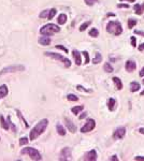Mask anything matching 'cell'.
Listing matches in <instances>:
<instances>
[{
	"label": "cell",
	"mask_w": 144,
	"mask_h": 161,
	"mask_svg": "<svg viewBox=\"0 0 144 161\" xmlns=\"http://www.w3.org/2000/svg\"><path fill=\"white\" fill-rule=\"evenodd\" d=\"M47 126H49V119L43 118V119L40 120L38 124L31 129L30 134H29V140L30 141H34V140L38 139L39 136L46 130Z\"/></svg>",
	"instance_id": "6da1fadb"
},
{
	"label": "cell",
	"mask_w": 144,
	"mask_h": 161,
	"mask_svg": "<svg viewBox=\"0 0 144 161\" xmlns=\"http://www.w3.org/2000/svg\"><path fill=\"white\" fill-rule=\"evenodd\" d=\"M60 31V28L58 25H55V24H52V23H49V24H46L44 26L42 27L41 29H40V34L42 36H53V34H57V32H59Z\"/></svg>",
	"instance_id": "7a4b0ae2"
},
{
	"label": "cell",
	"mask_w": 144,
	"mask_h": 161,
	"mask_svg": "<svg viewBox=\"0 0 144 161\" xmlns=\"http://www.w3.org/2000/svg\"><path fill=\"white\" fill-rule=\"evenodd\" d=\"M106 31L109 34H112L114 36H121L123 34V28L119 22L116 21H110L106 25Z\"/></svg>",
	"instance_id": "3957f363"
},
{
	"label": "cell",
	"mask_w": 144,
	"mask_h": 161,
	"mask_svg": "<svg viewBox=\"0 0 144 161\" xmlns=\"http://www.w3.org/2000/svg\"><path fill=\"white\" fill-rule=\"evenodd\" d=\"M44 55H45L46 57H49V58H53V59H56V60L61 61V62L64 64V67L66 68L71 67V61H70V59H68L67 57H64L62 55H60V54L52 53V52H45L44 53Z\"/></svg>",
	"instance_id": "277c9868"
},
{
	"label": "cell",
	"mask_w": 144,
	"mask_h": 161,
	"mask_svg": "<svg viewBox=\"0 0 144 161\" xmlns=\"http://www.w3.org/2000/svg\"><path fill=\"white\" fill-rule=\"evenodd\" d=\"M21 154L22 155H29L31 159L34 161L41 160L42 159L41 154H40L36 148H34V147H26V148H23V149L21 150Z\"/></svg>",
	"instance_id": "5b68a950"
},
{
	"label": "cell",
	"mask_w": 144,
	"mask_h": 161,
	"mask_svg": "<svg viewBox=\"0 0 144 161\" xmlns=\"http://www.w3.org/2000/svg\"><path fill=\"white\" fill-rule=\"evenodd\" d=\"M25 70V67L24 66H21V64H17V66H10V67L3 68L1 71H0V75L5 74V73H12V72H21Z\"/></svg>",
	"instance_id": "8992f818"
},
{
	"label": "cell",
	"mask_w": 144,
	"mask_h": 161,
	"mask_svg": "<svg viewBox=\"0 0 144 161\" xmlns=\"http://www.w3.org/2000/svg\"><path fill=\"white\" fill-rule=\"evenodd\" d=\"M95 127H96L95 119L89 118V119H87L86 124H85L83 127L81 128V132H82V133H87V132H89V131H93V130L95 129Z\"/></svg>",
	"instance_id": "52a82bcc"
},
{
	"label": "cell",
	"mask_w": 144,
	"mask_h": 161,
	"mask_svg": "<svg viewBox=\"0 0 144 161\" xmlns=\"http://www.w3.org/2000/svg\"><path fill=\"white\" fill-rule=\"evenodd\" d=\"M71 149L69 148V147H64V149L60 151V158H59V160H72V157H71Z\"/></svg>",
	"instance_id": "ba28073f"
},
{
	"label": "cell",
	"mask_w": 144,
	"mask_h": 161,
	"mask_svg": "<svg viewBox=\"0 0 144 161\" xmlns=\"http://www.w3.org/2000/svg\"><path fill=\"white\" fill-rule=\"evenodd\" d=\"M125 134H126V128L119 127V128H117L115 131H114L113 138L115 140H121V139H123V138L125 136Z\"/></svg>",
	"instance_id": "9c48e42d"
},
{
	"label": "cell",
	"mask_w": 144,
	"mask_h": 161,
	"mask_svg": "<svg viewBox=\"0 0 144 161\" xmlns=\"http://www.w3.org/2000/svg\"><path fill=\"white\" fill-rule=\"evenodd\" d=\"M83 159L86 161H96L97 160V153H96V150L95 149L89 150L88 153H86V154L84 155Z\"/></svg>",
	"instance_id": "30bf717a"
},
{
	"label": "cell",
	"mask_w": 144,
	"mask_h": 161,
	"mask_svg": "<svg viewBox=\"0 0 144 161\" xmlns=\"http://www.w3.org/2000/svg\"><path fill=\"white\" fill-rule=\"evenodd\" d=\"M64 125H66V127L68 128V130L71 133H75L76 132V126L69 118H64Z\"/></svg>",
	"instance_id": "8fae6325"
},
{
	"label": "cell",
	"mask_w": 144,
	"mask_h": 161,
	"mask_svg": "<svg viewBox=\"0 0 144 161\" xmlns=\"http://www.w3.org/2000/svg\"><path fill=\"white\" fill-rule=\"evenodd\" d=\"M72 56L74 58L76 66H81V64H82V55H81V53L79 51H76V49H73L72 51Z\"/></svg>",
	"instance_id": "7c38bea8"
},
{
	"label": "cell",
	"mask_w": 144,
	"mask_h": 161,
	"mask_svg": "<svg viewBox=\"0 0 144 161\" xmlns=\"http://www.w3.org/2000/svg\"><path fill=\"white\" fill-rule=\"evenodd\" d=\"M125 68H126V70H127L128 72H132V71H134V70H136V64L134 62V61H132V60H128V61H126Z\"/></svg>",
	"instance_id": "4fadbf2b"
},
{
	"label": "cell",
	"mask_w": 144,
	"mask_h": 161,
	"mask_svg": "<svg viewBox=\"0 0 144 161\" xmlns=\"http://www.w3.org/2000/svg\"><path fill=\"white\" fill-rule=\"evenodd\" d=\"M0 126H1V128H2V129L7 130V131H8L9 129H10V124H9L8 119H7V120L4 119V117L2 116V115H0Z\"/></svg>",
	"instance_id": "5bb4252c"
},
{
	"label": "cell",
	"mask_w": 144,
	"mask_h": 161,
	"mask_svg": "<svg viewBox=\"0 0 144 161\" xmlns=\"http://www.w3.org/2000/svg\"><path fill=\"white\" fill-rule=\"evenodd\" d=\"M9 94V89L7 85H1L0 86V99H3L4 97H7Z\"/></svg>",
	"instance_id": "9a60e30c"
},
{
	"label": "cell",
	"mask_w": 144,
	"mask_h": 161,
	"mask_svg": "<svg viewBox=\"0 0 144 161\" xmlns=\"http://www.w3.org/2000/svg\"><path fill=\"white\" fill-rule=\"evenodd\" d=\"M39 43L41 45H43V46H47V45L51 44V39L47 36H43V37H41L39 39Z\"/></svg>",
	"instance_id": "2e32d148"
},
{
	"label": "cell",
	"mask_w": 144,
	"mask_h": 161,
	"mask_svg": "<svg viewBox=\"0 0 144 161\" xmlns=\"http://www.w3.org/2000/svg\"><path fill=\"white\" fill-rule=\"evenodd\" d=\"M112 79H113L114 84H115V86H116V89H117V90H121V89H123V83H121V81L118 79L117 76H114Z\"/></svg>",
	"instance_id": "e0dca14e"
},
{
	"label": "cell",
	"mask_w": 144,
	"mask_h": 161,
	"mask_svg": "<svg viewBox=\"0 0 144 161\" xmlns=\"http://www.w3.org/2000/svg\"><path fill=\"white\" fill-rule=\"evenodd\" d=\"M140 88H141V86L138 82H131L130 83V91H131V92H136V91H138Z\"/></svg>",
	"instance_id": "ac0fdd59"
},
{
	"label": "cell",
	"mask_w": 144,
	"mask_h": 161,
	"mask_svg": "<svg viewBox=\"0 0 144 161\" xmlns=\"http://www.w3.org/2000/svg\"><path fill=\"white\" fill-rule=\"evenodd\" d=\"M56 130H57V132H58V134L61 135V136H64V135H66V129H64V126L61 124L56 125Z\"/></svg>",
	"instance_id": "d6986e66"
},
{
	"label": "cell",
	"mask_w": 144,
	"mask_h": 161,
	"mask_svg": "<svg viewBox=\"0 0 144 161\" xmlns=\"http://www.w3.org/2000/svg\"><path fill=\"white\" fill-rule=\"evenodd\" d=\"M101 61H102V55H101L100 53H96L95 57L93 58V64H98L99 62H101Z\"/></svg>",
	"instance_id": "ffe728a7"
},
{
	"label": "cell",
	"mask_w": 144,
	"mask_h": 161,
	"mask_svg": "<svg viewBox=\"0 0 144 161\" xmlns=\"http://www.w3.org/2000/svg\"><path fill=\"white\" fill-rule=\"evenodd\" d=\"M115 104H116L115 99L110 98V99L108 100V109L110 110V111H114V109H115Z\"/></svg>",
	"instance_id": "44dd1931"
},
{
	"label": "cell",
	"mask_w": 144,
	"mask_h": 161,
	"mask_svg": "<svg viewBox=\"0 0 144 161\" xmlns=\"http://www.w3.org/2000/svg\"><path fill=\"white\" fill-rule=\"evenodd\" d=\"M66 22H67V15L64 14V13H61V14L58 16V18H57V23H58L59 25H64V24H66Z\"/></svg>",
	"instance_id": "7402d4cb"
},
{
	"label": "cell",
	"mask_w": 144,
	"mask_h": 161,
	"mask_svg": "<svg viewBox=\"0 0 144 161\" xmlns=\"http://www.w3.org/2000/svg\"><path fill=\"white\" fill-rule=\"evenodd\" d=\"M83 110H84V105H77V106H74V108H72L71 112L73 113L74 115H79L81 111H83Z\"/></svg>",
	"instance_id": "603a6c76"
},
{
	"label": "cell",
	"mask_w": 144,
	"mask_h": 161,
	"mask_svg": "<svg viewBox=\"0 0 144 161\" xmlns=\"http://www.w3.org/2000/svg\"><path fill=\"white\" fill-rule=\"evenodd\" d=\"M133 10H134V12H136V14L138 15H141L142 14V11H143V9H142V5L139 3L134 4V7H133Z\"/></svg>",
	"instance_id": "cb8c5ba5"
},
{
	"label": "cell",
	"mask_w": 144,
	"mask_h": 161,
	"mask_svg": "<svg viewBox=\"0 0 144 161\" xmlns=\"http://www.w3.org/2000/svg\"><path fill=\"white\" fill-rule=\"evenodd\" d=\"M103 70L106 72V73H112V72L114 71L113 67L111 66L109 62H106V64H104V66H103Z\"/></svg>",
	"instance_id": "d4e9b609"
},
{
	"label": "cell",
	"mask_w": 144,
	"mask_h": 161,
	"mask_svg": "<svg viewBox=\"0 0 144 161\" xmlns=\"http://www.w3.org/2000/svg\"><path fill=\"white\" fill-rule=\"evenodd\" d=\"M57 14V10L55 9V8H52L51 10H49V17H47V19L49 21H51V19L54 18V16Z\"/></svg>",
	"instance_id": "484cf974"
},
{
	"label": "cell",
	"mask_w": 144,
	"mask_h": 161,
	"mask_svg": "<svg viewBox=\"0 0 144 161\" xmlns=\"http://www.w3.org/2000/svg\"><path fill=\"white\" fill-rule=\"evenodd\" d=\"M89 36L93 38H97L99 36V31L97 28H91V30H89Z\"/></svg>",
	"instance_id": "4316f807"
},
{
	"label": "cell",
	"mask_w": 144,
	"mask_h": 161,
	"mask_svg": "<svg viewBox=\"0 0 144 161\" xmlns=\"http://www.w3.org/2000/svg\"><path fill=\"white\" fill-rule=\"evenodd\" d=\"M49 10H43V11L39 14V17H40V18H47V17H49Z\"/></svg>",
	"instance_id": "83f0119b"
},
{
	"label": "cell",
	"mask_w": 144,
	"mask_h": 161,
	"mask_svg": "<svg viewBox=\"0 0 144 161\" xmlns=\"http://www.w3.org/2000/svg\"><path fill=\"white\" fill-rule=\"evenodd\" d=\"M136 19H132V18H130V19H128V28L129 29H132L133 27L136 26Z\"/></svg>",
	"instance_id": "f1b7e54d"
},
{
	"label": "cell",
	"mask_w": 144,
	"mask_h": 161,
	"mask_svg": "<svg viewBox=\"0 0 144 161\" xmlns=\"http://www.w3.org/2000/svg\"><path fill=\"white\" fill-rule=\"evenodd\" d=\"M67 99H68L69 101H79V97H76L75 95H73V94H69L68 96H67Z\"/></svg>",
	"instance_id": "f546056e"
},
{
	"label": "cell",
	"mask_w": 144,
	"mask_h": 161,
	"mask_svg": "<svg viewBox=\"0 0 144 161\" xmlns=\"http://www.w3.org/2000/svg\"><path fill=\"white\" fill-rule=\"evenodd\" d=\"M91 24V21H88V22H85L84 24H82L80 26V31H84V30H86L87 27H89V25Z\"/></svg>",
	"instance_id": "4dcf8cb0"
},
{
	"label": "cell",
	"mask_w": 144,
	"mask_h": 161,
	"mask_svg": "<svg viewBox=\"0 0 144 161\" xmlns=\"http://www.w3.org/2000/svg\"><path fill=\"white\" fill-rule=\"evenodd\" d=\"M16 112H17V115H19V118H21V119H22V120H23V121H24V124H25V127H26V128H28V127H29V125H28V123H27V120L25 119V118H24V117H23V115H22V113L19 112V110H17V111H16Z\"/></svg>",
	"instance_id": "1f68e13d"
},
{
	"label": "cell",
	"mask_w": 144,
	"mask_h": 161,
	"mask_svg": "<svg viewBox=\"0 0 144 161\" xmlns=\"http://www.w3.org/2000/svg\"><path fill=\"white\" fill-rule=\"evenodd\" d=\"M30 140L28 139V138H22V139L19 140V145L21 146H23V145H26V144H28V142H29Z\"/></svg>",
	"instance_id": "d6a6232c"
},
{
	"label": "cell",
	"mask_w": 144,
	"mask_h": 161,
	"mask_svg": "<svg viewBox=\"0 0 144 161\" xmlns=\"http://www.w3.org/2000/svg\"><path fill=\"white\" fill-rule=\"evenodd\" d=\"M76 89L79 90V91H85V92H91V89H86V88H84L83 86H81V85H76Z\"/></svg>",
	"instance_id": "836d02e7"
},
{
	"label": "cell",
	"mask_w": 144,
	"mask_h": 161,
	"mask_svg": "<svg viewBox=\"0 0 144 161\" xmlns=\"http://www.w3.org/2000/svg\"><path fill=\"white\" fill-rule=\"evenodd\" d=\"M82 54H83V56L85 57V62H84V64H88V62H89V55H88V53L86 52V51H84Z\"/></svg>",
	"instance_id": "e575fe53"
},
{
	"label": "cell",
	"mask_w": 144,
	"mask_h": 161,
	"mask_svg": "<svg viewBox=\"0 0 144 161\" xmlns=\"http://www.w3.org/2000/svg\"><path fill=\"white\" fill-rule=\"evenodd\" d=\"M55 47H56V49H61V51H64V52L66 53V54H67V53H68V49H66V47H64V46H62V45H60V44L55 45Z\"/></svg>",
	"instance_id": "d590c367"
},
{
	"label": "cell",
	"mask_w": 144,
	"mask_h": 161,
	"mask_svg": "<svg viewBox=\"0 0 144 161\" xmlns=\"http://www.w3.org/2000/svg\"><path fill=\"white\" fill-rule=\"evenodd\" d=\"M97 1H98V0H85V3L91 7V5H94V3L97 2Z\"/></svg>",
	"instance_id": "8d00e7d4"
},
{
	"label": "cell",
	"mask_w": 144,
	"mask_h": 161,
	"mask_svg": "<svg viewBox=\"0 0 144 161\" xmlns=\"http://www.w3.org/2000/svg\"><path fill=\"white\" fill-rule=\"evenodd\" d=\"M130 41H131V45H132L133 47H136V37H131V38H130Z\"/></svg>",
	"instance_id": "74e56055"
},
{
	"label": "cell",
	"mask_w": 144,
	"mask_h": 161,
	"mask_svg": "<svg viewBox=\"0 0 144 161\" xmlns=\"http://www.w3.org/2000/svg\"><path fill=\"white\" fill-rule=\"evenodd\" d=\"M134 34H140V36L144 37V31H140V30H134Z\"/></svg>",
	"instance_id": "f35d334b"
},
{
	"label": "cell",
	"mask_w": 144,
	"mask_h": 161,
	"mask_svg": "<svg viewBox=\"0 0 144 161\" xmlns=\"http://www.w3.org/2000/svg\"><path fill=\"white\" fill-rule=\"evenodd\" d=\"M117 8H125V9H128L129 8V4H117Z\"/></svg>",
	"instance_id": "ab89813d"
},
{
	"label": "cell",
	"mask_w": 144,
	"mask_h": 161,
	"mask_svg": "<svg viewBox=\"0 0 144 161\" xmlns=\"http://www.w3.org/2000/svg\"><path fill=\"white\" fill-rule=\"evenodd\" d=\"M138 49H139L140 52H143L144 51V43H142V44L139 45V46H138Z\"/></svg>",
	"instance_id": "60d3db41"
},
{
	"label": "cell",
	"mask_w": 144,
	"mask_h": 161,
	"mask_svg": "<svg viewBox=\"0 0 144 161\" xmlns=\"http://www.w3.org/2000/svg\"><path fill=\"white\" fill-rule=\"evenodd\" d=\"M134 160L136 161H142V160H144V157H142V156H138V157H134Z\"/></svg>",
	"instance_id": "b9f144b4"
},
{
	"label": "cell",
	"mask_w": 144,
	"mask_h": 161,
	"mask_svg": "<svg viewBox=\"0 0 144 161\" xmlns=\"http://www.w3.org/2000/svg\"><path fill=\"white\" fill-rule=\"evenodd\" d=\"M86 116H87V113L84 112L83 114H82V115H80V116H79V118H80V119H83V118H85Z\"/></svg>",
	"instance_id": "7bdbcfd3"
},
{
	"label": "cell",
	"mask_w": 144,
	"mask_h": 161,
	"mask_svg": "<svg viewBox=\"0 0 144 161\" xmlns=\"http://www.w3.org/2000/svg\"><path fill=\"white\" fill-rule=\"evenodd\" d=\"M139 75H140L141 77H143V76H144V67L141 69V71H140V73H139Z\"/></svg>",
	"instance_id": "ee69618b"
},
{
	"label": "cell",
	"mask_w": 144,
	"mask_h": 161,
	"mask_svg": "<svg viewBox=\"0 0 144 161\" xmlns=\"http://www.w3.org/2000/svg\"><path fill=\"white\" fill-rule=\"evenodd\" d=\"M111 160H112V161H117V160H118L117 156H116V155H114V156H112V158H111Z\"/></svg>",
	"instance_id": "f6af8a7d"
},
{
	"label": "cell",
	"mask_w": 144,
	"mask_h": 161,
	"mask_svg": "<svg viewBox=\"0 0 144 161\" xmlns=\"http://www.w3.org/2000/svg\"><path fill=\"white\" fill-rule=\"evenodd\" d=\"M139 132H140L141 134H144V128H140V129H139Z\"/></svg>",
	"instance_id": "bcb514c9"
},
{
	"label": "cell",
	"mask_w": 144,
	"mask_h": 161,
	"mask_svg": "<svg viewBox=\"0 0 144 161\" xmlns=\"http://www.w3.org/2000/svg\"><path fill=\"white\" fill-rule=\"evenodd\" d=\"M119 1H127V2H136V0H119Z\"/></svg>",
	"instance_id": "7dc6e473"
},
{
	"label": "cell",
	"mask_w": 144,
	"mask_h": 161,
	"mask_svg": "<svg viewBox=\"0 0 144 161\" xmlns=\"http://www.w3.org/2000/svg\"><path fill=\"white\" fill-rule=\"evenodd\" d=\"M141 96H142V97H143V96H144V90H143V91H141Z\"/></svg>",
	"instance_id": "c3c4849f"
},
{
	"label": "cell",
	"mask_w": 144,
	"mask_h": 161,
	"mask_svg": "<svg viewBox=\"0 0 144 161\" xmlns=\"http://www.w3.org/2000/svg\"><path fill=\"white\" fill-rule=\"evenodd\" d=\"M142 83H143V85H144V79H142Z\"/></svg>",
	"instance_id": "681fc988"
},
{
	"label": "cell",
	"mask_w": 144,
	"mask_h": 161,
	"mask_svg": "<svg viewBox=\"0 0 144 161\" xmlns=\"http://www.w3.org/2000/svg\"><path fill=\"white\" fill-rule=\"evenodd\" d=\"M142 9H143V10H144V3H143V5H142Z\"/></svg>",
	"instance_id": "f907efd6"
}]
</instances>
